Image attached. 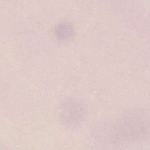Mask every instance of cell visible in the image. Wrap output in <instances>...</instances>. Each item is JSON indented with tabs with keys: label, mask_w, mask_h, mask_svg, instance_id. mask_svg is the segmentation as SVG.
Returning a JSON list of instances; mask_svg holds the SVG:
<instances>
[{
	"label": "cell",
	"mask_w": 150,
	"mask_h": 150,
	"mask_svg": "<svg viewBox=\"0 0 150 150\" xmlns=\"http://www.w3.org/2000/svg\"><path fill=\"white\" fill-rule=\"evenodd\" d=\"M55 33L59 39L66 40L72 37L74 33V29L70 23L67 21L62 22L55 26Z\"/></svg>",
	"instance_id": "obj_1"
}]
</instances>
